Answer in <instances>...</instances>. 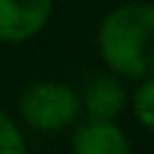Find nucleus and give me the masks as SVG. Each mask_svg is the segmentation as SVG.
<instances>
[{
  "label": "nucleus",
  "instance_id": "1",
  "mask_svg": "<svg viewBox=\"0 0 154 154\" xmlns=\"http://www.w3.org/2000/svg\"><path fill=\"white\" fill-rule=\"evenodd\" d=\"M154 30V8L149 3H127L111 11L97 32L103 60L122 76L146 79L152 70L146 41Z\"/></svg>",
  "mask_w": 154,
  "mask_h": 154
},
{
  "label": "nucleus",
  "instance_id": "2",
  "mask_svg": "<svg viewBox=\"0 0 154 154\" xmlns=\"http://www.w3.org/2000/svg\"><path fill=\"white\" fill-rule=\"evenodd\" d=\"M19 108L35 130L57 133L79 116V95L60 81H38L24 89Z\"/></svg>",
  "mask_w": 154,
  "mask_h": 154
},
{
  "label": "nucleus",
  "instance_id": "3",
  "mask_svg": "<svg viewBox=\"0 0 154 154\" xmlns=\"http://www.w3.org/2000/svg\"><path fill=\"white\" fill-rule=\"evenodd\" d=\"M51 16V0H0V41H27L43 30Z\"/></svg>",
  "mask_w": 154,
  "mask_h": 154
},
{
  "label": "nucleus",
  "instance_id": "4",
  "mask_svg": "<svg viewBox=\"0 0 154 154\" xmlns=\"http://www.w3.org/2000/svg\"><path fill=\"white\" fill-rule=\"evenodd\" d=\"M76 154H127L130 143L111 119H95L73 135Z\"/></svg>",
  "mask_w": 154,
  "mask_h": 154
},
{
  "label": "nucleus",
  "instance_id": "5",
  "mask_svg": "<svg viewBox=\"0 0 154 154\" xmlns=\"http://www.w3.org/2000/svg\"><path fill=\"white\" fill-rule=\"evenodd\" d=\"M87 108L95 119H114L125 108V89L111 76H95L87 87Z\"/></svg>",
  "mask_w": 154,
  "mask_h": 154
},
{
  "label": "nucleus",
  "instance_id": "6",
  "mask_svg": "<svg viewBox=\"0 0 154 154\" xmlns=\"http://www.w3.org/2000/svg\"><path fill=\"white\" fill-rule=\"evenodd\" d=\"M133 106H135V116L141 119V125L143 127H152L154 125V81L152 79H146L143 87L135 92Z\"/></svg>",
  "mask_w": 154,
  "mask_h": 154
},
{
  "label": "nucleus",
  "instance_id": "7",
  "mask_svg": "<svg viewBox=\"0 0 154 154\" xmlns=\"http://www.w3.org/2000/svg\"><path fill=\"white\" fill-rule=\"evenodd\" d=\"M24 152V138L19 135L16 125L0 111V154H22Z\"/></svg>",
  "mask_w": 154,
  "mask_h": 154
}]
</instances>
